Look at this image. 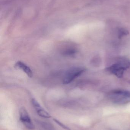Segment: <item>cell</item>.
I'll list each match as a JSON object with an SVG mask.
<instances>
[{
	"mask_svg": "<svg viewBox=\"0 0 130 130\" xmlns=\"http://www.w3.org/2000/svg\"><path fill=\"white\" fill-rule=\"evenodd\" d=\"M31 103L37 114L41 117L45 118H50V115L41 107L39 102L35 98L31 99Z\"/></svg>",
	"mask_w": 130,
	"mask_h": 130,
	"instance_id": "5b68a950",
	"label": "cell"
},
{
	"mask_svg": "<svg viewBox=\"0 0 130 130\" xmlns=\"http://www.w3.org/2000/svg\"><path fill=\"white\" fill-rule=\"evenodd\" d=\"M85 68L82 67H74L69 69L63 77V84H68L71 83L81 75L85 71Z\"/></svg>",
	"mask_w": 130,
	"mask_h": 130,
	"instance_id": "3957f363",
	"label": "cell"
},
{
	"mask_svg": "<svg viewBox=\"0 0 130 130\" xmlns=\"http://www.w3.org/2000/svg\"><path fill=\"white\" fill-rule=\"evenodd\" d=\"M108 98L117 104H126L130 102V91L123 89H116L109 92Z\"/></svg>",
	"mask_w": 130,
	"mask_h": 130,
	"instance_id": "6da1fadb",
	"label": "cell"
},
{
	"mask_svg": "<svg viewBox=\"0 0 130 130\" xmlns=\"http://www.w3.org/2000/svg\"><path fill=\"white\" fill-rule=\"evenodd\" d=\"M95 1H105V0H95Z\"/></svg>",
	"mask_w": 130,
	"mask_h": 130,
	"instance_id": "8fae6325",
	"label": "cell"
},
{
	"mask_svg": "<svg viewBox=\"0 0 130 130\" xmlns=\"http://www.w3.org/2000/svg\"><path fill=\"white\" fill-rule=\"evenodd\" d=\"M76 53V51L74 49H69L66 50L65 52H64L66 55L72 56L75 54Z\"/></svg>",
	"mask_w": 130,
	"mask_h": 130,
	"instance_id": "9c48e42d",
	"label": "cell"
},
{
	"mask_svg": "<svg viewBox=\"0 0 130 130\" xmlns=\"http://www.w3.org/2000/svg\"><path fill=\"white\" fill-rule=\"evenodd\" d=\"M37 123L43 130H56L53 125L47 122L37 121Z\"/></svg>",
	"mask_w": 130,
	"mask_h": 130,
	"instance_id": "52a82bcc",
	"label": "cell"
},
{
	"mask_svg": "<svg viewBox=\"0 0 130 130\" xmlns=\"http://www.w3.org/2000/svg\"><path fill=\"white\" fill-rule=\"evenodd\" d=\"M14 67L16 69L23 70L30 78L33 76V73L31 68L23 62L18 61L15 64Z\"/></svg>",
	"mask_w": 130,
	"mask_h": 130,
	"instance_id": "8992f818",
	"label": "cell"
},
{
	"mask_svg": "<svg viewBox=\"0 0 130 130\" xmlns=\"http://www.w3.org/2000/svg\"><path fill=\"white\" fill-rule=\"evenodd\" d=\"M130 67V62L127 59H123L108 67L106 69V70L118 78H121L123 76L124 72Z\"/></svg>",
	"mask_w": 130,
	"mask_h": 130,
	"instance_id": "7a4b0ae2",
	"label": "cell"
},
{
	"mask_svg": "<svg viewBox=\"0 0 130 130\" xmlns=\"http://www.w3.org/2000/svg\"><path fill=\"white\" fill-rule=\"evenodd\" d=\"M19 115L21 121L26 128L30 130L34 129L35 128L34 125L31 119L28 112L25 108L24 107L21 108L19 111Z\"/></svg>",
	"mask_w": 130,
	"mask_h": 130,
	"instance_id": "277c9868",
	"label": "cell"
},
{
	"mask_svg": "<svg viewBox=\"0 0 130 130\" xmlns=\"http://www.w3.org/2000/svg\"><path fill=\"white\" fill-rule=\"evenodd\" d=\"M54 120L55 121V122H56L60 126L62 127H63L64 129H68V128L66 126H65L64 125V124H63L62 123H60V121H59L57 120L56 119H54Z\"/></svg>",
	"mask_w": 130,
	"mask_h": 130,
	"instance_id": "30bf717a",
	"label": "cell"
},
{
	"mask_svg": "<svg viewBox=\"0 0 130 130\" xmlns=\"http://www.w3.org/2000/svg\"><path fill=\"white\" fill-rule=\"evenodd\" d=\"M129 32L126 29L123 28H120L118 29V37L119 39H121L124 36H127Z\"/></svg>",
	"mask_w": 130,
	"mask_h": 130,
	"instance_id": "ba28073f",
	"label": "cell"
}]
</instances>
